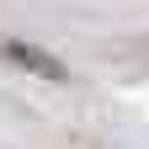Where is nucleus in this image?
<instances>
[{"label":"nucleus","mask_w":149,"mask_h":149,"mask_svg":"<svg viewBox=\"0 0 149 149\" xmlns=\"http://www.w3.org/2000/svg\"><path fill=\"white\" fill-rule=\"evenodd\" d=\"M0 53H6L11 64H22V69H32V74H43V80H64V74H69L53 53L32 48V43H16V37H6V43H0Z\"/></svg>","instance_id":"obj_1"}]
</instances>
